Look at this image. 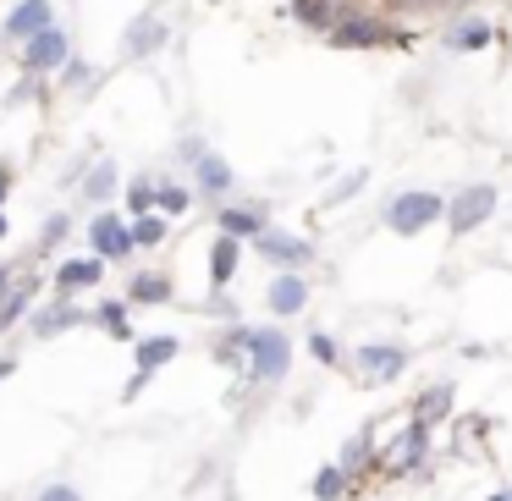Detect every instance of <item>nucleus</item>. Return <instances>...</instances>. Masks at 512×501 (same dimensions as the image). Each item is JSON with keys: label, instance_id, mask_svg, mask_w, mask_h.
Returning a JSON list of instances; mask_svg holds the SVG:
<instances>
[{"label": "nucleus", "instance_id": "obj_1", "mask_svg": "<svg viewBox=\"0 0 512 501\" xmlns=\"http://www.w3.org/2000/svg\"><path fill=\"white\" fill-rule=\"evenodd\" d=\"M331 45L336 50H369V45H408V34H397V28H386L380 17H364V12H353V17H336L331 23Z\"/></svg>", "mask_w": 512, "mask_h": 501}, {"label": "nucleus", "instance_id": "obj_2", "mask_svg": "<svg viewBox=\"0 0 512 501\" xmlns=\"http://www.w3.org/2000/svg\"><path fill=\"white\" fill-rule=\"evenodd\" d=\"M441 215L457 237L474 232V226H485L490 215H496V188H490V182H468L463 193H452V204H441Z\"/></svg>", "mask_w": 512, "mask_h": 501}, {"label": "nucleus", "instance_id": "obj_3", "mask_svg": "<svg viewBox=\"0 0 512 501\" xmlns=\"http://www.w3.org/2000/svg\"><path fill=\"white\" fill-rule=\"evenodd\" d=\"M292 364V342L281 331H248V369L254 380H281Z\"/></svg>", "mask_w": 512, "mask_h": 501}, {"label": "nucleus", "instance_id": "obj_4", "mask_svg": "<svg viewBox=\"0 0 512 501\" xmlns=\"http://www.w3.org/2000/svg\"><path fill=\"white\" fill-rule=\"evenodd\" d=\"M435 221H441V199H435V193H397L391 210H386V226L402 237L424 232V226H435Z\"/></svg>", "mask_w": 512, "mask_h": 501}, {"label": "nucleus", "instance_id": "obj_5", "mask_svg": "<svg viewBox=\"0 0 512 501\" xmlns=\"http://www.w3.org/2000/svg\"><path fill=\"white\" fill-rule=\"evenodd\" d=\"M67 61H72V39L61 34L56 23L39 28L34 39H23V67H28V72H61Z\"/></svg>", "mask_w": 512, "mask_h": 501}, {"label": "nucleus", "instance_id": "obj_6", "mask_svg": "<svg viewBox=\"0 0 512 501\" xmlns=\"http://www.w3.org/2000/svg\"><path fill=\"white\" fill-rule=\"evenodd\" d=\"M358 386H386V380H397L402 369H408V353L402 347H391V342H369V347H358Z\"/></svg>", "mask_w": 512, "mask_h": 501}, {"label": "nucleus", "instance_id": "obj_7", "mask_svg": "<svg viewBox=\"0 0 512 501\" xmlns=\"http://www.w3.org/2000/svg\"><path fill=\"white\" fill-rule=\"evenodd\" d=\"M89 243H94V254L100 259H127L133 254V237H127V221H116V215H94V226H89Z\"/></svg>", "mask_w": 512, "mask_h": 501}, {"label": "nucleus", "instance_id": "obj_8", "mask_svg": "<svg viewBox=\"0 0 512 501\" xmlns=\"http://www.w3.org/2000/svg\"><path fill=\"white\" fill-rule=\"evenodd\" d=\"M254 248H259V254H265L270 259V265H309V254H314V248L309 243H303V237H287V232H270V226H265V232H259L254 237Z\"/></svg>", "mask_w": 512, "mask_h": 501}, {"label": "nucleus", "instance_id": "obj_9", "mask_svg": "<svg viewBox=\"0 0 512 501\" xmlns=\"http://www.w3.org/2000/svg\"><path fill=\"white\" fill-rule=\"evenodd\" d=\"M50 23H56V6H50V0H23V6L6 17V39L23 45V39H34L39 28H50Z\"/></svg>", "mask_w": 512, "mask_h": 501}, {"label": "nucleus", "instance_id": "obj_10", "mask_svg": "<svg viewBox=\"0 0 512 501\" xmlns=\"http://www.w3.org/2000/svg\"><path fill=\"white\" fill-rule=\"evenodd\" d=\"M105 281V259H67V265L56 270V292H78V287H100Z\"/></svg>", "mask_w": 512, "mask_h": 501}, {"label": "nucleus", "instance_id": "obj_11", "mask_svg": "<svg viewBox=\"0 0 512 501\" xmlns=\"http://www.w3.org/2000/svg\"><path fill=\"white\" fill-rule=\"evenodd\" d=\"M34 292H39V276H17L12 287L0 292V331L23 320V314H28V303H34Z\"/></svg>", "mask_w": 512, "mask_h": 501}, {"label": "nucleus", "instance_id": "obj_12", "mask_svg": "<svg viewBox=\"0 0 512 501\" xmlns=\"http://www.w3.org/2000/svg\"><path fill=\"white\" fill-rule=\"evenodd\" d=\"M303 303H309V281L292 276V270H281V276L270 281V309H276V314H298Z\"/></svg>", "mask_w": 512, "mask_h": 501}, {"label": "nucleus", "instance_id": "obj_13", "mask_svg": "<svg viewBox=\"0 0 512 501\" xmlns=\"http://www.w3.org/2000/svg\"><path fill=\"white\" fill-rule=\"evenodd\" d=\"M160 45H166V23H160V17H138L122 39L127 56H149V50H160Z\"/></svg>", "mask_w": 512, "mask_h": 501}, {"label": "nucleus", "instance_id": "obj_14", "mask_svg": "<svg viewBox=\"0 0 512 501\" xmlns=\"http://www.w3.org/2000/svg\"><path fill=\"white\" fill-rule=\"evenodd\" d=\"M193 177H199V188L204 193H232V166H226L221 155H193Z\"/></svg>", "mask_w": 512, "mask_h": 501}, {"label": "nucleus", "instance_id": "obj_15", "mask_svg": "<svg viewBox=\"0 0 512 501\" xmlns=\"http://www.w3.org/2000/svg\"><path fill=\"white\" fill-rule=\"evenodd\" d=\"M292 17H298L303 28H314V34H331L342 6H336V0H292Z\"/></svg>", "mask_w": 512, "mask_h": 501}, {"label": "nucleus", "instance_id": "obj_16", "mask_svg": "<svg viewBox=\"0 0 512 501\" xmlns=\"http://www.w3.org/2000/svg\"><path fill=\"white\" fill-rule=\"evenodd\" d=\"M166 232H171V221L160 210H149V215H133V226H127V237H133V248H155V243H166Z\"/></svg>", "mask_w": 512, "mask_h": 501}, {"label": "nucleus", "instance_id": "obj_17", "mask_svg": "<svg viewBox=\"0 0 512 501\" xmlns=\"http://www.w3.org/2000/svg\"><path fill=\"white\" fill-rule=\"evenodd\" d=\"M166 358H177V336H149V342H138V375H155Z\"/></svg>", "mask_w": 512, "mask_h": 501}, {"label": "nucleus", "instance_id": "obj_18", "mask_svg": "<svg viewBox=\"0 0 512 501\" xmlns=\"http://www.w3.org/2000/svg\"><path fill=\"white\" fill-rule=\"evenodd\" d=\"M221 237H232V243H243V237H259L265 232V221H259V210H221Z\"/></svg>", "mask_w": 512, "mask_h": 501}, {"label": "nucleus", "instance_id": "obj_19", "mask_svg": "<svg viewBox=\"0 0 512 501\" xmlns=\"http://www.w3.org/2000/svg\"><path fill=\"white\" fill-rule=\"evenodd\" d=\"M419 457H424V424L413 419L408 430L397 435V452H391V468H397V474H402V468H413V463H419Z\"/></svg>", "mask_w": 512, "mask_h": 501}, {"label": "nucleus", "instance_id": "obj_20", "mask_svg": "<svg viewBox=\"0 0 512 501\" xmlns=\"http://www.w3.org/2000/svg\"><path fill=\"white\" fill-rule=\"evenodd\" d=\"M232 270H237V243L232 237H215V248H210V287H226Z\"/></svg>", "mask_w": 512, "mask_h": 501}, {"label": "nucleus", "instance_id": "obj_21", "mask_svg": "<svg viewBox=\"0 0 512 501\" xmlns=\"http://www.w3.org/2000/svg\"><path fill=\"white\" fill-rule=\"evenodd\" d=\"M446 45H452V50H485L490 45V23L468 17V23H457L452 34H446Z\"/></svg>", "mask_w": 512, "mask_h": 501}, {"label": "nucleus", "instance_id": "obj_22", "mask_svg": "<svg viewBox=\"0 0 512 501\" xmlns=\"http://www.w3.org/2000/svg\"><path fill=\"white\" fill-rule=\"evenodd\" d=\"M83 320V309H72V303H56V309H45L34 320V336H56V331H72V325Z\"/></svg>", "mask_w": 512, "mask_h": 501}, {"label": "nucleus", "instance_id": "obj_23", "mask_svg": "<svg viewBox=\"0 0 512 501\" xmlns=\"http://www.w3.org/2000/svg\"><path fill=\"white\" fill-rule=\"evenodd\" d=\"M127 292H133V303H166L171 298V281L160 276V270H149V276H133V287H127Z\"/></svg>", "mask_w": 512, "mask_h": 501}, {"label": "nucleus", "instance_id": "obj_24", "mask_svg": "<svg viewBox=\"0 0 512 501\" xmlns=\"http://www.w3.org/2000/svg\"><path fill=\"white\" fill-rule=\"evenodd\" d=\"M83 193H89L94 204L111 199V193H116V166H111V160H100V166H94L89 177H83Z\"/></svg>", "mask_w": 512, "mask_h": 501}, {"label": "nucleus", "instance_id": "obj_25", "mask_svg": "<svg viewBox=\"0 0 512 501\" xmlns=\"http://www.w3.org/2000/svg\"><path fill=\"white\" fill-rule=\"evenodd\" d=\"M188 188H177V182H155V210L160 215H182V210H188Z\"/></svg>", "mask_w": 512, "mask_h": 501}, {"label": "nucleus", "instance_id": "obj_26", "mask_svg": "<svg viewBox=\"0 0 512 501\" xmlns=\"http://www.w3.org/2000/svg\"><path fill=\"white\" fill-rule=\"evenodd\" d=\"M314 496H320V501H342L347 496V474H342V468H320V474H314Z\"/></svg>", "mask_w": 512, "mask_h": 501}, {"label": "nucleus", "instance_id": "obj_27", "mask_svg": "<svg viewBox=\"0 0 512 501\" xmlns=\"http://www.w3.org/2000/svg\"><path fill=\"white\" fill-rule=\"evenodd\" d=\"M441 413H452V386H430V391H424V402H419V424L441 419Z\"/></svg>", "mask_w": 512, "mask_h": 501}, {"label": "nucleus", "instance_id": "obj_28", "mask_svg": "<svg viewBox=\"0 0 512 501\" xmlns=\"http://www.w3.org/2000/svg\"><path fill=\"white\" fill-rule=\"evenodd\" d=\"M364 463H369V441H364V435H353V441L342 446V463H336V468H342V474H353V468H364Z\"/></svg>", "mask_w": 512, "mask_h": 501}, {"label": "nucleus", "instance_id": "obj_29", "mask_svg": "<svg viewBox=\"0 0 512 501\" xmlns=\"http://www.w3.org/2000/svg\"><path fill=\"white\" fill-rule=\"evenodd\" d=\"M127 210H133V215L155 210V182H133V188H127Z\"/></svg>", "mask_w": 512, "mask_h": 501}, {"label": "nucleus", "instance_id": "obj_30", "mask_svg": "<svg viewBox=\"0 0 512 501\" xmlns=\"http://www.w3.org/2000/svg\"><path fill=\"white\" fill-rule=\"evenodd\" d=\"M100 320H105V331H111V336H133V325H127V309H122V303H100Z\"/></svg>", "mask_w": 512, "mask_h": 501}, {"label": "nucleus", "instance_id": "obj_31", "mask_svg": "<svg viewBox=\"0 0 512 501\" xmlns=\"http://www.w3.org/2000/svg\"><path fill=\"white\" fill-rule=\"evenodd\" d=\"M309 353L320 358V364H336V342H331L325 331H314V336H309Z\"/></svg>", "mask_w": 512, "mask_h": 501}, {"label": "nucleus", "instance_id": "obj_32", "mask_svg": "<svg viewBox=\"0 0 512 501\" xmlns=\"http://www.w3.org/2000/svg\"><path fill=\"white\" fill-rule=\"evenodd\" d=\"M397 12H441V0H391Z\"/></svg>", "mask_w": 512, "mask_h": 501}, {"label": "nucleus", "instance_id": "obj_33", "mask_svg": "<svg viewBox=\"0 0 512 501\" xmlns=\"http://www.w3.org/2000/svg\"><path fill=\"white\" fill-rule=\"evenodd\" d=\"M61 237H67V215H50V221H45V243H61Z\"/></svg>", "mask_w": 512, "mask_h": 501}, {"label": "nucleus", "instance_id": "obj_34", "mask_svg": "<svg viewBox=\"0 0 512 501\" xmlns=\"http://www.w3.org/2000/svg\"><path fill=\"white\" fill-rule=\"evenodd\" d=\"M39 501H83V496H78V490H67V485H50Z\"/></svg>", "mask_w": 512, "mask_h": 501}, {"label": "nucleus", "instance_id": "obj_35", "mask_svg": "<svg viewBox=\"0 0 512 501\" xmlns=\"http://www.w3.org/2000/svg\"><path fill=\"white\" fill-rule=\"evenodd\" d=\"M358 182H364V177H347V182H342V188H336V193H331V199H325V204H342L347 193H358Z\"/></svg>", "mask_w": 512, "mask_h": 501}, {"label": "nucleus", "instance_id": "obj_36", "mask_svg": "<svg viewBox=\"0 0 512 501\" xmlns=\"http://www.w3.org/2000/svg\"><path fill=\"white\" fill-rule=\"evenodd\" d=\"M67 83H89V67H83V61H67Z\"/></svg>", "mask_w": 512, "mask_h": 501}, {"label": "nucleus", "instance_id": "obj_37", "mask_svg": "<svg viewBox=\"0 0 512 501\" xmlns=\"http://www.w3.org/2000/svg\"><path fill=\"white\" fill-rule=\"evenodd\" d=\"M6 193H12V166H0V204H6Z\"/></svg>", "mask_w": 512, "mask_h": 501}, {"label": "nucleus", "instance_id": "obj_38", "mask_svg": "<svg viewBox=\"0 0 512 501\" xmlns=\"http://www.w3.org/2000/svg\"><path fill=\"white\" fill-rule=\"evenodd\" d=\"M12 287V265H0V292Z\"/></svg>", "mask_w": 512, "mask_h": 501}, {"label": "nucleus", "instance_id": "obj_39", "mask_svg": "<svg viewBox=\"0 0 512 501\" xmlns=\"http://www.w3.org/2000/svg\"><path fill=\"white\" fill-rule=\"evenodd\" d=\"M6 232H12V221H6V215H0V237H6Z\"/></svg>", "mask_w": 512, "mask_h": 501}, {"label": "nucleus", "instance_id": "obj_40", "mask_svg": "<svg viewBox=\"0 0 512 501\" xmlns=\"http://www.w3.org/2000/svg\"><path fill=\"white\" fill-rule=\"evenodd\" d=\"M490 501H512V496H507V490H496V496H490Z\"/></svg>", "mask_w": 512, "mask_h": 501}, {"label": "nucleus", "instance_id": "obj_41", "mask_svg": "<svg viewBox=\"0 0 512 501\" xmlns=\"http://www.w3.org/2000/svg\"><path fill=\"white\" fill-rule=\"evenodd\" d=\"M446 6H463V0H441V12H446Z\"/></svg>", "mask_w": 512, "mask_h": 501}]
</instances>
